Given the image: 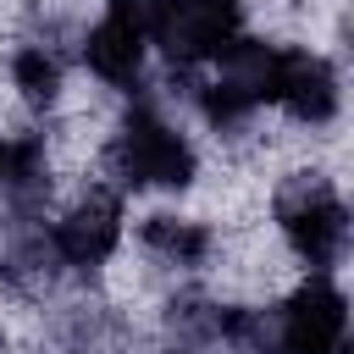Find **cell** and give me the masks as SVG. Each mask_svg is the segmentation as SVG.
<instances>
[{"mask_svg": "<svg viewBox=\"0 0 354 354\" xmlns=\"http://www.w3.org/2000/svg\"><path fill=\"white\" fill-rule=\"evenodd\" d=\"M348 343V299L310 271V282L271 315V354H343Z\"/></svg>", "mask_w": 354, "mask_h": 354, "instance_id": "cell-3", "label": "cell"}, {"mask_svg": "<svg viewBox=\"0 0 354 354\" xmlns=\"http://www.w3.org/2000/svg\"><path fill=\"white\" fill-rule=\"evenodd\" d=\"M243 39V6L238 0H171L155 44H166V61L177 72L216 61L227 44Z\"/></svg>", "mask_w": 354, "mask_h": 354, "instance_id": "cell-4", "label": "cell"}, {"mask_svg": "<svg viewBox=\"0 0 354 354\" xmlns=\"http://www.w3.org/2000/svg\"><path fill=\"white\" fill-rule=\"evenodd\" d=\"M11 83L22 88L28 105H50L61 94V55L50 44H22L11 55Z\"/></svg>", "mask_w": 354, "mask_h": 354, "instance_id": "cell-11", "label": "cell"}, {"mask_svg": "<svg viewBox=\"0 0 354 354\" xmlns=\"http://www.w3.org/2000/svg\"><path fill=\"white\" fill-rule=\"evenodd\" d=\"M144 249L160 254L166 266H205L210 249H216V232L205 221H188V216H149L144 221Z\"/></svg>", "mask_w": 354, "mask_h": 354, "instance_id": "cell-10", "label": "cell"}, {"mask_svg": "<svg viewBox=\"0 0 354 354\" xmlns=\"http://www.w3.org/2000/svg\"><path fill=\"white\" fill-rule=\"evenodd\" d=\"M55 277H61V254H55L50 232L33 227L28 216H17L11 221V238L0 249V282L17 288V293H50Z\"/></svg>", "mask_w": 354, "mask_h": 354, "instance_id": "cell-7", "label": "cell"}, {"mask_svg": "<svg viewBox=\"0 0 354 354\" xmlns=\"http://www.w3.org/2000/svg\"><path fill=\"white\" fill-rule=\"evenodd\" d=\"M166 6H171V0H105V17H116V22L133 28L138 39H155L160 22H166Z\"/></svg>", "mask_w": 354, "mask_h": 354, "instance_id": "cell-12", "label": "cell"}, {"mask_svg": "<svg viewBox=\"0 0 354 354\" xmlns=\"http://www.w3.org/2000/svg\"><path fill=\"white\" fill-rule=\"evenodd\" d=\"M0 188L11 199L17 216H33L50 194V155H44V138L39 133H22V138H6V160H0Z\"/></svg>", "mask_w": 354, "mask_h": 354, "instance_id": "cell-9", "label": "cell"}, {"mask_svg": "<svg viewBox=\"0 0 354 354\" xmlns=\"http://www.w3.org/2000/svg\"><path fill=\"white\" fill-rule=\"evenodd\" d=\"M111 166H116L122 188H188L194 183V144L155 105H133L116 144H111Z\"/></svg>", "mask_w": 354, "mask_h": 354, "instance_id": "cell-1", "label": "cell"}, {"mask_svg": "<svg viewBox=\"0 0 354 354\" xmlns=\"http://www.w3.org/2000/svg\"><path fill=\"white\" fill-rule=\"evenodd\" d=\"M277 227L310 271H326L348 243V210L321 171H299L277 188Z\"/></svg>", "mask_w": 354, "mask_h": 354, "instance_id": "cell-2", "label": "cell"}, {"mask_svg": "<svg viewBox=\"0 0 354 354\" xmlns=\"http://www.w3.org/2000/svg\"><path fill=\"white\" fill-rule=\"evenodd\" d=\"M144 50L149 39H138L133 28H122L116 17H100L88 33H83V61L100 83H116V88H133L144 77Z\"/></svg>", "mask_w": 354, "mask_h": 354, "instance_id": "cell-8", "label": "cell"}, {"mask_svg": "<svg viewBox=\"0 0 354 354\" xmlns=\"http://www.w3.org/2000/svg\"><path fill=\"white\" fill-rule=\"evenodd\" d=\"M271 105H282L288 116L321 127V122L337 116V72L315 50H277V61H271Z\"/></svg>", "mask_w": 354, "mask_h": 354, "instance_id": "cell-5", "label": "cell"}, {"mask_svg": "<svg viewBox=\"0 0 354 354\" xmlns=\"http://www.w3.org/2000/svg\"><path fill=\"white\" fill-rule=\"evenodd\" d=\"M0 160H6V138H0Z\"/></svg>", "mask_w": 354, "mask_h": 354, "instance_id": "cell-14", "label": "cell"}, {"mask_svg": "<svg viewBox=\"0 0 354 354\" xmlns=\"http://www.w3.org/2000/svg\"><path fill=\"white\" fill-rule=\"evenodd\" d=\"M116 238H122V199L116 194H88V199H77L50 227V243H55L61 266H77V271L105 266L111 249H116Z\"/></svg>", "mask_w": 354, "mask_h": 354, "instance_id": "cell-6", "label": "cell"}, {"mask_svg": "<svg viewBox=\"0 0 354 354\" xmlns=\"http://www.w3.org/2000/svg\"><path fill=\"white\" fill-rule=\"evenodd\" d=\"M0 354H6V332H0Z\"/></svg>", "mask_w": 354, "mask_h": 354, "instance_id": "cell-13", "label": "cell"}]
</instances>
